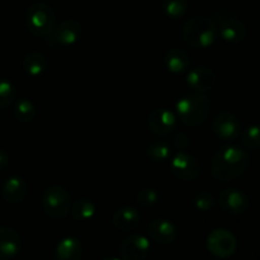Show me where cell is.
Instances as JSON below:
<instances>
[{
    "label": "cell",
    "mask_w": 260,
    "mask_h": 260,
    "mask_svg": "<svg viewBox=\"0 0 260 260\" xmlns=\"http://www.w3.org/2000/svg\"><path fill=\"white\" fill-rule=\"evenodd\" d=\"M249 167V155L241 147L222 146L213 155L211 173L213 178L221 182H231L246 172Z\"/></svg>",
    "instance_id": "1"
},
{
    "label": "cell",
    "mask_w": 260,
    "mask_h": 260,
    "mask_svg": "<svg viewBox=\"0 0 260 260\" xmlns=\"http://www.w3.org/2000/svg\"><path fill=\"white\" fill-rule=\"evenodd\" d=\"M217 38V27L211 18L198 15L183 27V40L192 48H208Z\"/></svg>",
    "instance_id": "2"
},
{
    "label": "cell",
    "mask_w": 260,
    "mask_h": 260,
    "mask_svg": "<svg viewBox=\"0 0 260 260\" xmlns=\"http://www.w3.org/2000/svg\"><path fill=\"white\" fill-rule=\"evenodd\" d=\"M175 111L180 121L189 127L205 123L210 114V101L202 93L188 94L175 104Z\"/></svg>",
    "instance_id": "3"
},
{
    "label": "cell",
    "mask_w": 260,
    "mask_h": 260,
    "mask_svg": "<svg viewBox=\"0 0 260 260\" xmlns=\"http://www.w3.org/2000/svg\"><path fill=\"white\" fill-rule=\"evenodd\" d=\"M27 27L35 36L47 38L56 28V15L52 8L45 3H36L28 9L25 17Z\"/></svg>",
    "instance_id": "4"
},
{
    "label": "cell",
    "mask_w": 260,
    "mask_h": 260,
    "mask_svg": "<svg viewBox=\"0 0 260 260\" xmlns=\"http://www.w3.org/2000/svg\"><path fill=\"white\" fill-rule=\"evenodd\" d=\"M42 208L46 215L55 220H61L71 210V196L65 187L51 185L42 196Z\"/></svg>",
    "instance_id": "5"
},
{
    "label": "cell",
    "mask_w": 260,
    "mask_h": 260,
    "mask_svg": "<svg viewBox=\"0 0 260 260\" xmlns=\"http://www.w3.org/2000/svg\"><path fill=\"white\" fill-rule=\"evenodd\" d=\"M206 245L211 254L217 258L226 259L235 254L238 241L235 235L226 229H216L208 234Z\"/></svg>",
    "instance_id": "6"
},
{
    "label": "cell",
    "mask_w": 260,
    "mask_h": 260,
    "mask_svg": "<svg viewBox=\"0 0 260 260\" xmlns=\"http://www.w3.org/2000/svg\"><path fill=\"white\" fill-rule=\"evenodd\" d=\"M170 170L180 180H194L201 174L202 165L200 160L193 155L179 151L170 161Z\"/></svg>",
    "instance_id": "7"
},
{
    "label": "cell",
    "mask_w": 260,
    "mask_h": 260,
    "mask_svg": "<svg viewBox=\"0 0 260 260\" xmlns=\"http://www.w3.org/2000/svg\"><path fill=\"white\" fill-rule=\"evenodd\" d=\"M218 205L223 212L238 216L246 212L249 208V198L238 188H228L218 196Z\"/></svg>",
    "instance_id": "8"
},
{
    "label": "cell",
    "mask_w": 260,
    "mask_h": 260,
    "mask_svg": "<svg viewBox=\"0 0 260 260\" xmlns=\"http://www.w3.org/2000/svg\"><path fill=\"white\" fill-rule=\"evenodd\" d=\"M121 255L124 260H145L150 255L151 244L144 235H129L122 241Z\"/></svg>",
    "instance_id": "9"
},
{
    "label": "cell",
    "mask_w": 260,
    "mask_h": 260,
    "mask_svg": "<svg viewBox=\"0 0 260 260\" xmlns=\"http://www.w3.org/2000/svg\"><path fill=\"white\" fill-rule=\"evenodd\" d=\"M212 128L218 139L233 141L240 135L241 124L235 114L230 112H222L215 117L212 122Z\"/></svg>",
    "instance_id": "10"
},
{
    "label": "cell",
    "mask_w": 260,
    "mask_h": 260,
    "mask_svg": "<svg viewBox=\"0 0 260 260\" xmlns=\"http://www.w3.org/2000/svg\"><path fill=\"white\" fill-rule=\"evenodd\" d=\"M217 78L212 69L207 66H197L187 75V84L197 93H206L215 88Z\"/></svg>",
    "instance_id": "11"
},
{
    "label": "cell",
    "mask_w": 260,
    "mask_h": 260,
    "mask_svg": "<svg viewBox=\"0 0 260 260\" xmlns=\"http://www.w3.org/2000/svg\"><path fill=\"white\" fill-rule=\"evenodd\" d=\"M149 129L155 135L164 136V135L170 134L177 126V117L172 111L167 108H156L150 113Z\"/></svg>",
    "instance_id": "12"
},
{
    "label": "cell",
    "mask_w": 260,
    "mask_h": 260,
    "mask_svg": "<svg viewBox=\"0 0 260 260\" xmlns=\"http://www.w3.org/2000/svg\"><path fill=\"white\" fill-rule=\"evenodd\" d=\"M22 249L20 236L14 229L0 228V259L9 260L15 258Z\"/></svg>",
    "instance_id": "13"
},
{
    "label": "cell",
    "mask_w": 260,
    "mask_h": 260,
    "mask_svg": "<svg viewBox=\"0 0 260 260\" xmlns=\"http://www.w3.org/2000/svg\"><path fill=\"white\" fill-rule=\"evenodd\" d=\"M150 238L157 244L168 245L177 239V229L167 218H155L149 225Z\"/></svg>",
    "instance_id": "14"
},
{
    "label": "cell",
    "mask_w": 260,
    "mask_h": 260,
    "mask_svg": "<svg viewBox=\"0 0 260 260\" xmlns=\"http://www.w3.org/2000/svg\"><path fill=\"white\" fill-rule=\"evenodd\" d=\"M53 38L61 46H73L79 41L81 36L80 23L74 19H68L56 25L53 30Z\"/></svg>",
    "instance_id": "15"
},
{
    "label": "cell",
    "mask_w": 260,
    "mask_h": 260,
    "mask_svg": "<svg viewBox=\"0 0 260 260\" xmlns=\"http://www.w3.org/2000/svg\"><path fill=\"white\" fill-rule=\"evenodd\" d=\"M140 220H141V215H140V212L136 208L124 206V207L118 208L114 212L112 222H113V226L118 231L128 233V231L135 230L137 228Z\"/></svg>",
    "instance_id": "16"
},
{
    "label": "cell",
    "mask_w": 260,
    "mask_h": 260,
    "mask_svg": "<svg viewBox=\"0 0 260 260\" xmlns=\"http://www.w3.org/2000/svg\"><path fill=\"white\" fill-rule=\"evenodd\" d=\"M3 198L9 203H20L28 193L27 182L19 175H12L3 184Z\"/></svg>",
    "instance_id": "17"
},
{
    "label": "cell",
    "mask_w": 260,
    "mask_h": 260,
    "mask_svg": "<svg viewBox=\"0 0 260 260\" xmlns=\"http://www.w3.org/2000/svg\"><path fill=\"white\" fill-rule=\"evenodd\" d=\"M83 255V245L74 236L61 239L55 249V256L58 260H79Z\"/></svg>",
    "instance_id": "18"
},
{
    "label": "cell",
    "mask_w": 260,
    "mask_h": 260,
    "mask_svg": "<svg viewBox=\"0 0 260 260\" xmlns=\"http://www.w3.org/2000/svg\"><path fill=\"white\" fill-rule=\"evenodd\" d=\"M165 68L173 74L184 73L189 69L190 58L184 50L180 48H172L167 52L164 57Z\"/></svg>",
    "instance_id": "19"
},
{
    "label": "cell",
    "mask_w": 260,
    "mask_h": 260,
    "mask_svg": "<svg viewBox=\"0 0 260 260\" xmlns=\"http://www.w3.org/2000/svg\"><path fill=\"white\" fill-rule=\"evenodd\" d=\"M220 35L226 42L238 43L245 40L246 28L240 20L230 18L220 25Z\"/></svg>",
    "instance_id": "20"
},
{
    "label": "cell",
    "mask_w": 260,
    "mask_h": 260,
    "mask_svg": "<svg viewBox=\"0 0 260 260\" xmlns=\"http://www.w3.org/2000/svg\"><path fill=\"white\" fill-rule=\"evenodd\" d=\"M71 216L75 221H89L95 216L96 207L94 202L89 198H80L71 205Z\"/></svg>",
    "instance_id": "21"
},
{
    "label": "cell",
    "mask_w": 260,
    "mask_h": 260,
    "mask_svg": "<svg viewBox=\"0 0 260 260\" xmlns=\"http://www.w3.org/2000/svg\"><path fill=\"white\" fill-rule=\"evenodd\" d=\"M47 68L46 57L40 52H30L23 60V69L32 78H38L45 73Z\"/></svg>",
    "instance_id": "22"
},
{
    "label": "cell",
    "mask_w": 260,
    "mask_h": 260,
    "mask_svg": "<svg viewBox=\"0 0 260 260\" xmlns=\"http://www.w3.org/2000/svg\"><path fill=\"white\" fill-rule=\"evenodd\" d=\"M14 114L19 122H23V123L32 122L33 118L36 117L35 104L27 98L19 99V101H17V103H15Z\"/></svg>",
    "instance_id": "23"
},
{
    "label": "cell",
    "mask_w": 260,
    "mask_h": 260,
    "mask_svg": "<svg viewBox=\"0 0 260 260\" xmlns=\"http://www.w3.org/2000/svg\"><path fill=\"white\" fill-rule=\"evenodd\" d=\"M170 154V147L162 141H154L146 147V156L154 162L167 161Z\"/></svg>",
    "instance_id": "24"
},
{
    "label": "cell",
    "mask_w": 260,
    "mask_h": 260,
    "mask_svg": "<svg viewBox=\"0 0 260 260\" xmlns=\"http://www.w3.org/2000/svg\"><path fill=\"white\" fill-rule=\"evenodd\" d=\"M162 9L165 14L173 19H179L184 17L188 10L187 0H164L162 2Z\"/></svg>",
    "instance_id": "25"
},
{
    "label": "cell",
    "mask_w": 260,
    "mask_h": 260,
    "mask_svg": "<svg viewBox=\"0 0 260 260\" xmlns=\"http://www.w3.org/2000/svg\"><path fill=\"white\" fill-rule=\"evenodd\" d=\"M241 142L245 147L255 150L260 147V126L251 124L241 132Z\"/></svg>",
    "instance_id": "26"
},
{
    "label": "cell",
    "mask_w": 260,
    "mask_h": 260,
    "mask_svg": "<svg viewBox=\"0 0 260 260\" xmlns=\"http://www.w3.org/2000/svg\"><path fill=\"white\" fill-rule=\"evenodd\" d=\"M15 96H17V89L14 84L7 79H0V109L13 103Z\"/></svg>",
    "instance_id": "27"
},
{
    "label": "cell",
    "mask_w": 260,
    "mask_h": 260,
    "mask_svg": "<svg viewBox=\"0 0 260 260\" xmlns=\"http://www.w3.org/2000/svg\"><path fill=\"white\" fill-rule=\"evenodd\" d=\"M137 203L141 207L149 208L159 202V192L155 188H144L137 193Z\"/></svg>",
    "instance_id": "28"
},
{
    "label": "cell",
    "mask_w": 260,
    "mask_h": 260,
    "mask_svg": "<svg viewBox=\"0 0 260 260\" xmlns=\"http://www.w3.org/2000/svg\"><path fill=\"white\" fill-rule=\"evenodd\" d=\"M193 205H194L196 210L201 211V212H207V211L212 210L215 206V197L211 194L210 192H203L197 193L193 198Z\"/></svg>",
    "instance_id": "29"
},
{
    "label": "cell",
    "mask_w": 260,
    "mask_h": 260,
    "mask_svg": "<svg viewBox=\"0 0 260 260\" xmlns=\"http://www.w3.org/2000/svg\"><path fill=\"white\" fill-rule=\"evenodd\" d=\"M174 146L177 149L184 150L189 146V139L185 134H179L174 137Z\"/></svg>",
    "instance_id": "30"
},
{
    "label": "cell",
    "mask_w": 260,
    "mask_h": 260,
    "mask_svg": "<svg viewBox=\"0 0 260 260\" xmlns=\"http://www.w3.org/2000/svg\"><path fill=\"white\" fill-rule=\"evenodd\" d=\"M9 165V155L0 147V170H4Z\"/></svg>",
    "instance_id": "31"
}]
</instances>
